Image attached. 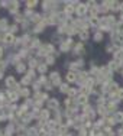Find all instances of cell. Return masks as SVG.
Segmentation results:
<instances>
[{
  "label": "cell",
  "mask_w": 123,
  "mask_h": 136,
  "mask_svg": "<svg viewBox=\"0 0 123 136\" xmlns=\"http://www.w3.org/2000/svg\"><path fill=\"white\" fill-rule=\"evenodd\" d=\"M84 12H86V6H80V7H78V13L83 15Z\"/></svg>",
  "instance_id": "obj_1"
},
{
  "label": "cell",
  "mask_w": 123,
  "mask_h": 136,
  "mask_svg": "<svg viewBox=\"0 0 123 136\" xmlns=\"http://www.w3.org/2000/svg\"><path fill=\"white\" fill-rule=\"evenodd\" d=\"M116 119H117V120H120V122H122V120H123V114H122V113H119V114L116 116Z\"/></svg>",
  "instance_id": "obj_2"
},
{
  "label": "cell",
  "mask_w": 123,
  "mask_h": 136,
  "mask_svg": "<svg viewBox=\"0 0 123 136\" xmlns=\"http://www.w3.org/2000/svg\"><path fill=\"white\" fill-rule=\"evenodd\" d=\"M68 80H75V77H74V74H68Z\"/></svg>",
  "instance_id": "obj_3"
},
{
  "label": "cell",
  "mask_w": 123,
  "mask_h": 136,
  "mask_svg": "<svg viewBox=\"0 0 123 136\" xmlns=\"http://www.w3.org/2000/svg\"><path fill=\"white\" fill-rule=\"evenodd\" d=\"M119 96H120V97L123 98V90H120V91H119Z\"/></svg>",
  "instance_id": "obj_4"
},
{
  "label": "cell",
  "mask_w": 123,
  "mask_h": 136,
  "mask_svg": "<svg viewBox=\"0 0 123 136\" xmlns=\"http://www.w3.org/2000/svg\"><path fill=\"white\" fill-rule=\"evenodd\" d=\"M0 55H2V49H0Z\"/></svg>",
  "instance_id": "obj_5"
}]
</instances>
